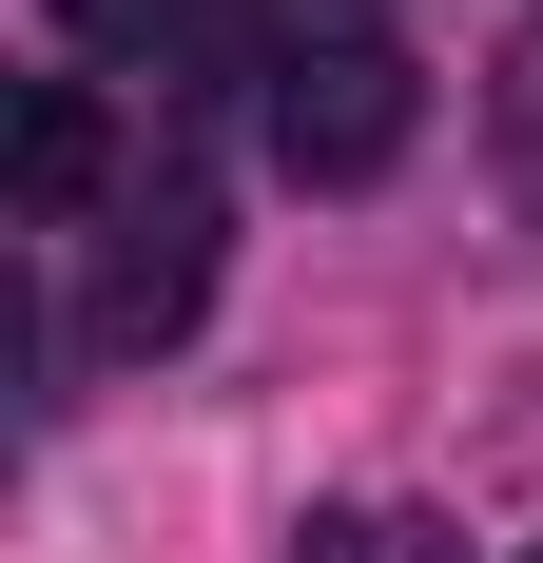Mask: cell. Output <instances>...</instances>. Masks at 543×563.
Instances as JSON below:
<instances>
[{
    "instance_id": "5",
    "label": "cell",
    "mask_w": 543,
    "mask_h": 563,
    "mask_svg": "<svg viewBox=\"0 0 543 563\" xmlns=\"http://www.w3.org/2000/svg\"><path fill=\"white\" fill-rule=\"evenodd\" d=\"M291 563H466V544H446V525H408V506H330Z\"/></svg>"
},
{
    "instance_id": "2",
    "label": "cell",
    "mask_w": 543,
    "mask_h": 563,
    "mask_svg": "<svg viewBox=\"0 0 543 563\" xmlns=\"http://www.w3.org/2000/svg\"><path fill=\"white\" fill-rule=\"evenodd\" d=\"M195 311H214V175H136V195H117V233H98L78 331H98V350H175Z\"/></svg>"
},
{
    "instance_id": "4",
    "label": "cell",
    "mask_w": 543,
    "mask_h": 563,
    "mask_svg": "<svg viewBox=\"0 0 543 563\" xmlns=\"http://www.w3.org/2000/svg\"><path fill=\"white\" fill-rule=\"evenodd\" d=\"M0 175H20V214H98V195H117V117L78 98V78H20V136H0Z\"/></svg>"
},
{
    "instance_id": "3",
    "label": "cell",
    "mask_w": 543,
    "mask_h": 563,
    "mask_svg": "<svg viewBox=\"0 0 543 563\" xmlns=\"http://www.w3.org/2000/svg\"><path fill=\"white\" fill-rule=\"evenodd\" d=\"M58 40L117 58V78L214 98V78H272V58H291V20H272V0H58Z\"/></svg>"
},
{
    "instance_id": "7",
    "label": "cell",
    "mask_w": 543,
    "mask_h": 563,
    "mask_svg": "<svg viewBox=\"0 0 543 563\" xmlns=\"http://www.w3.org/2000/svg\"><path fill=\"white\" fill-rule=\"evenodd\" d=\"M524 563H543V544H524Z\"/></svg>"
},
{
    "instance_id": "1",
    "label": "cell",
    "mask_w": 543,
    "mask_h": 563,
    "mask_svg": "<svg viewBox=\"0 0 543 563\" xmlns=\"http://www.w3.org/2000/svg\"><path fill=\"white\" fill-rule=\"evenodd\" d=\"M253 98H272V175L369 195V175L428 136V58H408V40H369V20H291V58H272Z\"/></svg>"
},
{
    "instance_id": "6",
    "label": "cell",
    "mask_w": 543,
    "mask_h": 563,
    "mask_svg": "<svg viewBox=\"0 0 543 563\" xmlns=\"http://www.w3.org/2000/svg\"><path fill=\"white\" fill-rule=\"evenodd\" d=\"M505 175H524V214H543V40L505 58Z\"/></svg>"
}]
</instances>
